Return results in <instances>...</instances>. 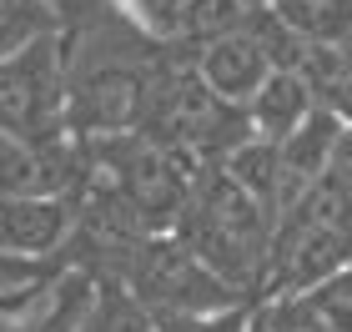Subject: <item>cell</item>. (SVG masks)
Returning a JSON list of instances; mask_svg holds the SVG:
<instances>
[{"mask_svg": "<svg viewBox=\"0 0 352 332\" xmlns=\"http://www.w3.org/2000/svg\"><path fill=\"white\" fill-rule=\"evenodd\" d=\"M312 111H317V96H312L307 76H302V71H272L267 86L247 101V126H252V136H257V141L282 146V141L312 116Z\"/></svg>", "mask_w": 352, "mask_h": 332, "instance_id": "ba28073f", "label": "cell"}, {"mask_svg": "<svg viewBox=\"0 0 352 332\" xmlns=\"http://www.w3.org/2000/svg\"><path fill=\"white\" fill-rule=\"evenodd\" d=\"M272 232H277V217L257 197H247L221 166H201L171 236L201 267H212L232 292H242L252 302V297H262L267 282Z\"/></svg>", "mask_w": 352, "mask_h": 332, "instance_id": "6da1fadb", "label": "cell"}, {"mask_svg": "<svg viewBox=\"0 0 352 332\" xmlns=\"http://www.w3.org/2000/svg\"><path fill=\"white\" fill-rule=\"evenodd\" d=\"M66 101L71 56L60 30H45V36L25 41L21 51L0 56V136L6 141H30V146L71 141Z\"/></svg>", "mask_w": 352, "mask_h": 332, "instance_id": "3957f363", "label": "cell"}, {"mask_svg": "<svg viewBox=\"0 0 352 332\" xmlns=\"http://www.w3.org/2000/svg\"><path fill=\"white\" fill-rule=\"evenodd\" d=\"M302 76H307L312 96L322 111H332L342 126H352V41L342 45H307L302 56Z\"/></svg>", "mask_w": 352, "mask_h": 332, "instance_id": "30bf717a", "label": "cell"}, {"mask_svg": "<svg viewBox=\"0 0 352 332\" xmlns=\"http://www.w3.org/2000/svg\"><path fill=\"white\" fill-rule=\"evenodd\" d=\"M252 307L221 312V318H156V332H247Z\"/></svg>", "mask_w": 352, "mask_h": 332, "instance_id": "e0dca14e", "label": "cell"}, {"mask_svg": "<svg viewBox=\"0 0 352 332\" xmlns=\"http://www.w3.org/2000/svg\"><path fill=\"white\" fill-rule=\"evenodd\" d=\"M352 267V197L332 181H317L307 197L277 217L272 232V257H267V297H307L312 287L332 282Z\"/></svg>", "mask_w": 352, "mask_h": 332, "instance_id": "7a4b0ae2", "label": "cell"}, {"mask_svg": "<svg viewBox=\"0 0 352 332\" xmlns=\"http://www.w3.org/2000/svg\"><path fill=\"white\" fill-rule=\"evenodd\" d=\"M76 242V197H0V257L60 262Z\"/></svg>", "mask_w": 352, "mask_h": 332, "instance_id": "5b68a950", "label": "cell"}, {"mask_svg": "<svg viewBox=\"0 0 352 332\" xmlns=\"http://www.w3.org/2000/svg\"><path fill=\"white\" fill-rule=\"evenodd\" d=\"M338 141H342V121L332 116V111L317 106L312 116H307V121H302L297 131L277 146V166H282V201H277V217L292 207L297 197H307L312 186L327 177Z\"/></svg>", "mask_w": 352, "mask_h": 332, "instance_id": "52a82bcc", "label": "cell"}, {"mask_svg": "<svg viewBox=\"0 0 352 332\" xmlns=\"http://www.w3.org/2000/svg\"><path fill=\"white\" fill-rule=\"evenodd\" d=\"M247 10H272V0H242Z\"/></svg>", "mask_w": 352, "mask_h": 332, "instance_id": "ac0fdd59", "label": "cell"}, {"mask_svg": "<svg viewBox=\"0 0 352 332\" xmlns=\"http://www.w3.org/2000/svg\"><path fill=\"white\" fill-rule=\"evenodd\" d=\"M96 277L91 272H60L56 282H45L41 292L0 302V332H76L86 318Z\"/></svg>", "mask_w": 352, "mask_h": 332, "instance_id": "8992f818", "label": "cell"}, {"mask_svg": "<svg viewBox=\"0 0 352 332\" xmlns=\"http://www.w3.org/2000/svg\"><path fill=\"white\" fill-rule=\"evenodd\" d=\"M41 5L51 10V21L60 25V36H81V30H96L106 15H116V21H121V10L111 5V0H41Z\"/></svg>", "mask_w": 352, "mask_h": 332, "instance_id": "2e32d148", "label": "cell"}, {"mask_svg": "<svg viewBox=\"0 0 352 332\" xmlns=\"http://www.w3.org/2000/svg\"><path fill=\"white\" fill-rule=\"evenodd\" d=\"M247 5L242 0H186V15H182V36L176 41H191L201 51V45H212L221 36H232V30L247 25Z\"/></svg>", "mask_w": 352, "mask_h": 332, "instance_id": "7c38bea8", "label": "cell"}, {"mask_svg": "<svg viewBox=\"0 0 352 332\" xmlns=\"http://www.w3.org/2000/svg\"><path fill=\"white\" fill-rule=\"evenodd\" d=\"M60 272H66V262H10V257H0V302H15V297H30V292H41L45 282H56Z\"/></svg>", "mask_w": 352, "mask_h": 332, "instance_id": "9a60e30c", "label": "cell"}, {"mask_svg": "<svg viewBox=\"0 0 352 332\" xmlns=\"http://www.w3.org/2000/svg\"><path fill=\"white\" fill-rule=\"evenodd\" d=\"M76 332H156V318L121 282H96L91 302H86V318H81Z\"/></svg>", "mask_w": 352, "mask_h": 332, "instance_id": "8fae6325", "label": "cell"}, {"mask_svg": "<svg viewBox=\"0 0 352 332\" xmlns=\"http://www.w3.org/2000/svg\"><path fill=\"white\" fill-rule=\"evenodd\" d=\"M121 10V21L141 30L146 41H176L182 36V15H186V0H111Z\"/></svg>", "mask_w": 352, "mask_h": 332, "instance_id": "4fadbf2b", "label": "cell"}, {"mask_svg": "<svg viewBox=\"0 0 352 332\" xmlns=\"http://www.w3.org/2000/svg\"><path fill=\"white\" fill-rule=\"evenodd\" d=\"M272 15L312 51L352 41V0H272Z\"/></svg>", "mask_w": 352, "mask_h": 332, "instance_id": "9c48e42d", "label": "cell"}, {"mask_svg": "<svg viewBox=\"0 0 352 332\" xmlns=\"http://www.w3.org/2000/svg\"><path fill=\"white\" fill-rule=\"evenodd\" d=\"M111 282H121L151 318H221V312L252 307L242 292H232L212 267H201L176 236H146Z\"/></svg>", "mask_w": 352, "mask_h": 332, "instance_id": "277c9868", "label": "cell"}, {"mask_svg": "<svg viewBox=\"0 0 352 332\" xmlns=\"http://www.w3.org/2000/svg\"><path fill=\"white\" fill-rule=\"evenodd\" d=\"M45 30H60V25L51 21V10L41 0H0V56L21 51L25 41L45 36Z\"/></svg>", "mask_w": 352, "mask_h": 332, "instance_id": "5bb4252c", "label": "cell"}]
</instances>
